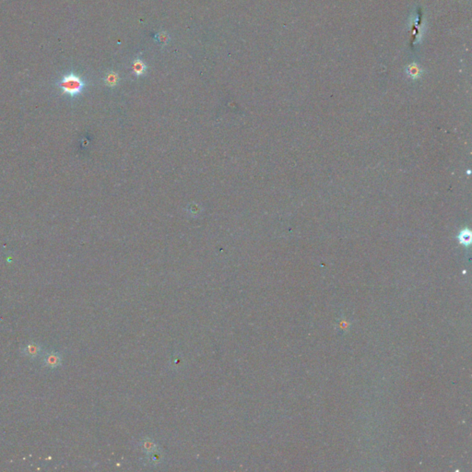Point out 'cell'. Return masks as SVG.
Returning <instances> with one entry per match:
<instances>
[{
	"label": "cell",
	"instance_id": "obj_1",
	"mask_svg": "<svg viewBox=\"0 0 472 472\" xmlns=\"http://www.w3.org/2000/svg\"><path fill=\"white\" fill-rule=\"evenodd\" d=\"M58 87L62 91L64 94L69 97H77L83 92L85 88V82L82 77L74 73H69L65 75L58 82Z\"/></svg>",
	"mask_w": 472,
	"mask_h": 472
},
{
	"label": "cell",
	"instance_id": "obj_2",
	"mask_svg": "<svg viewBox=\"0 0 472 472\" xmlns=\"http://www.w3.org/2000/svg\"><path fill=\"white\" fill-rule=\"evenodd\" d=\"M60 362H61V358L58 355V353H56V352H50L44 356V366L56 368L60 364Z\"/></svg>",
	"mask_w": 472,
	"mask_h": 472
},
{
	"label": "cell",
	"instance_id": "obj_3",
	"mask_svg": "<svg viewBox=\"0 0 472 472\" xmlns=\"http://www.w3.org/2000/svg\"><path fill=\"white\" fill-rule=\"evenodd\" d=\"M41 352V347L36 343H31L28 344L23 350V353L25 355L29 357H36Z\"/></svg>",
	"mask_w": 472,
	"mask_h": 472
},
{
	"label": "cell",
	"instance_id": "obj_4",
	"mask_svg": "<svg viewBox=\"0 0 472 472\" xmlns=\"http://www.w3.org/2000/svg\"><path fill=\"white\" fill-rule=\"evenodd\" d=\"M133 71L135 73L136 75L138 76H140V75H143L145 73V70H146V66H145L144 63L142 62L140 59H137L135 60V62L133 64Z\"/></svg>",
	"mask_w": 472,
	"mask_h": 472
},
{
	"label": "cell",
	"instance_id": "obj_5",
	"mask_svg": "<svg viewBox=\"0 0 472 472\" xmlns=\"http://www.w3.org/2000/svg\"><path fill=\"white\" fill-rule=\"evenodd\" d=\"M118 82V76L115 74V73H111L109 74L107 77H106V82L110 85V86H114L116 85V83Z\"/></svg>",
	"mask_w": 472,
	"mask_h": 472
}]
</instances>
